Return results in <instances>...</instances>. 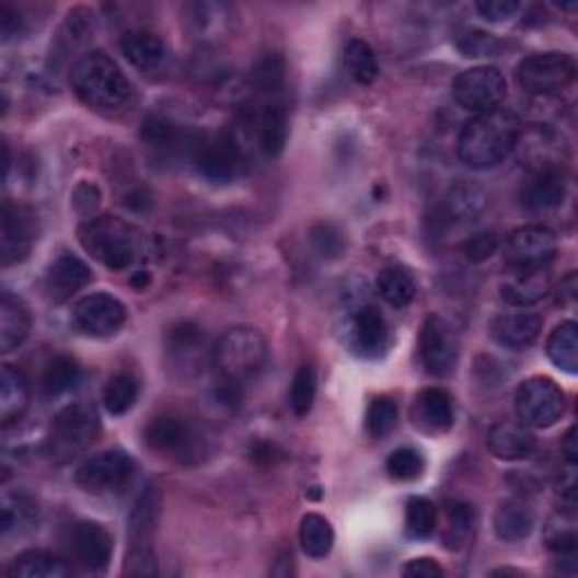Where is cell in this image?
Wrapping results in <instances>:
<instances>
[{"label": "cell", "instance_id": "6da1fadb", "mask_svg": "<svg viewBox=\"0 0 578 578\" xmlns=\"http://www.w3.org/2000/svg\"><path fill=\"white\" fill-rule=\"evenodd\" d=\"M70 86L93 112L123 114L136 100V89L123 68L100 50L86 53L70 72Z\"/></svg>", "mask_w": 578, "mask_h": 578}, {"label": "cell", "instance_id": "7a4b0ae2", "mask_svg": "<svg viewBox=\"0 0 578 578\" xmlns=\"http://www.w3.org/2000/svg\"><path fill=\"white\" fill-rule=\"evenodd\" d=\"M520 131V120L509 108L477 114L461 129L456 144L459 159L475 170L495 167L516 150Z\"/></svg>", "mask_w": 578, "mask_h": 578}, {"label": "cell", "instance_id": "3957f363", "mask_svg": "<svg viewBox=\"0 0 578 578\" xmlns=\"http://www.w3.org/2000/svg\"><path fill=\"white\" fill-rule=\"evenodd\" d=\"M142 439L157 456L178 465H199L212 454V439L204 425L174 412L157 414L144 425Z\"/></svg>", "mask_w": 578, "mask_h": 578}, {"label": "cell", "instance_id": "277c9868", "mask_svg": "<svg viewBox=\"0 0 578 578\" xmlns=\"http://www.w3.org/2000/svg\"><path fill=\"white\" fill-rule=\"evenodd\" d=\"M80 244L106 269L125 271L138 258L140 233L120 217L100 215L80 227Z\"/></svg>", "mask_w": 578, "mask_h": 578}, {"label": "cell", "instance_id": "5b68a950", "mask_svg": "<svg viewBox=\"0 0 578 578\" xmlns=\"http://www.w3.org/2000/svg\"><path fill=\"white\" fill-rule=\"evenodd\" d=\"M269 357L267 339L251 325H235L215 344L212 361L227 382L240 384L256 378Z\"/></svg>", "mask_w": 578, "mask_h": 578}, {"label": "cell", "instance_id": "8992f818", "mask_svg": "<svg viewBox=\"0 0 578 578\" xmlns=\"http://www.w3.org/2000/svg\"><path fill=\"white\" fill-rule=\"evenodd\" d=\"M190 161L212 184H231L246 167V150L238 134H199L190 144Z\"/></svg>", "mask_w": 578, "mask_h": 578}, {"label": "cell", "instance_id": "52a82bcc", "mask_svg": "<svg viewBox=\"0 0 578 578\" xmlns=\"http://www.w3.org/2000/svg\"><path fill=\"white\" fill-rule=\"evenodd\" d=\"M100 434V418L91 405L76 403L61 409L46 434V452L57 463L72 461L86 452Z\"/></svg>", "mask_w": 578, "mask_h": 578}, {"label": "cell", "instance_id": "ba28073f", "mask_svg": "<svg viewBox=\"0 0 578 578\" xmlns=\"http://www.w3.org/2000/svg\"><path fill=\"white\" fill-rule=\"evenodd\" d=\"M165 352L170 371L181 380H190L201 375L208 361H212L215 346H210L201 325L181 321L165 333Z\"/></svg>", "mask_w": 578, "mask_h": 578}, {"label": "cell", "instance_id": "9c48e42d", "mask_svg": "<svg viewBox=\"0 0 578 578\" xmlns=\"http://www.w3.org/2000/svg\"><path fill=\"white\" fill-rule=\"evenodd\" d=\"M565 407V391L552 378H529L516 391V412L527 427L547 429L556 425L563 418Z\"/></svg>", "mask_w": 578, "mask_h": 578}, {"label": "cell", "instance_id": "30bf717a", "mask_svg": "<svg viewBox=\"0 0 578 578\" xmlns=\"http://www.w3.org/2000/svg\"><path fill=\"white\" fill-rule=\"evenodd\" d=\"M518 84L533 95H558L576 80V61L565 53H540L516 68Z\"/></svg>", "mask_w": 578, "mask_h": 578}, {"label": "cell", "instance_id": "8fae6325", "mask_svg": "<svg viewBox=\"0 0 578 578\" xmlns=\"http://www.w3.org/2000/svg\"><path fill=\"white\" fill-rule=\"evenodd\" d=\"M136 473V461L123 450H106L86 459L76 473V484L91 495L123 490Z\"/></svg>", "mask_w": 578, "mask_h": 578}, {"label": "cell", "instance_id": "7c38bea8", "mask_svg": "<svg viewBox=\"0 0 578 578\" xmlns=\"http://www.w3.org/2000/svg\"><path fill=\"white\" fill-rule=\"evenodd\" d=\"M452 95L459 106L473 114H484L499 108L506 97V80L493 66L467 68L452 84Z\"/></svg>", "mask_w": 578, "mask_h": 578}, {"label": "cell", "instance_id": "4fadbf2b", "mask_svg": "<svg viewBox=\"0 0 578 578\" xmlns=\"http://www.w3.org/2000/svg\"><path fill=\"white\" fill-rule=\"evenodd\" d=\"M420 361L427 373L446 378L459 365L456 331L439 314H429L420 328Z\"/></svg>", "mask_w": 578, "mask_h": 578}, {"label": "cell", "instance_id": "5bb4252c", "mask_svg": "<svg viewBox=\"0 0 578 578\" xmlns=\"http://www.w3.org/2000/svg\"><path fill=\"white\" fill-rule=\"evenodd\" d=\"M125 321H127V310L123 301L104 292L84 297L76 305V310H72V325H76V331L93 339L114 337L116 333L123 331Z\"/></svg>", "mask_w": 578, "mask_h": 578}, {"label": "cell", "instance_id": "9a60e30c", "mask_svg": "<svg viewBox=\"0 0 578 578\" xmlns=\"http://www.w3.org/2000/svg\"><path fill=\"white\" fill-rule=\"evenodd\" d=\"M558 240L552 229L542 224H527L516 229L506 240V267H550L556 258Z\"/></svg>", "mask_w": 578, "mask_h": 578}, {"label": "cell", "instance_id": "2e32d148", "mask_svg": "<svg viewBox=\"0 0 578 578\" xmlns=\"http://www.w3.org/2000/svg\"><path fill=\"white\" fill-rule=\"evenodd\" d=\"M36 233L39 229H36L34 212L30 208L12 201L3 204V217H0V261H3V267L23 263L30 256Z\"/></svg>", "mask_w": 578, "mask_h": 578}, {"label": "cell", "instance_id": "e0dca14e", "mask_svg": "<svg viewBox=\"0 0 578 578\" xmlns=\"http://www.w3.org/2000/svg\"><path fill=\"white\" fill-rule=\"evenodd\" d=\"M391 344V331L380 308L357 305L348 321V346L365 359H378Z\"/></svg>", "mask_w": 578, "mask_h": 578}, {"label": "cell", "instance_id": "ac0fdd59", "mask_svg": "<svg viewBox=\"0 0 578 578\" xmlns=\"http://www.w3.org/2000/svg\"><path fill=\"white\" fill-rule=\"evenodd\" d=\"M70 556L86 571H102L114 556V537L102 524L84 520L70 531Z\"/></svg>", "mask_w": 578, "mask_h": 578}, {"label": "cell", "instance_id": "d6986e66", "mask_svg": "<svg viewBox=\"0 0 578 578\" xmlns=\"http://www.w3.org/2000/svg\"><path fill=\"white\" fill-rule=\"evenodd\" d=\"M516 148L520 150V161H524L531 172L565 170V142L545 125H533L524 134L520 131Z\"/></svg>", "mask_w": 578, "mask_h": 578}, {"label": "cell", "instance_id": "ffe728a7", "mask_svg": "<svg viewBox=\"0 0 578 578\" xmlns=\"http://www.w3.org/2000/svg\"><path fill=\"white\" fill-rule=\"evenodd\" d=\"M412 423L425 437H443L454 427V401L441 386L418 391L412 403Z\"/></svg>", "mask_w": 578, "mask_h": 578}, {"label": "cell", "instance_id": "44dd1931", "mask_svg": "<svg viewBox=\"0 0 578 578\" xmlns=\"http://www.w3.org/2000/svg\"><path fill=\"white\" fill-rule=\"evenodd\" d=\"M248 138L265 157H278L287 140V112L282 104L253 106L244 116Z\"/></svg>", "mask_w": 578, "mask_h": 578}, {"label": "cell", "instance_id": "7402d4cb", "mask_svg": "<svg viewBox=\"0 0 578 578\" xmlns=\"http://www.w3.org/2000/svg\"><path fill=\"white\" fill-rule=\"evenodd\" d=\"M499 289L506 303L518 308L535 305L552 289L550 267H506Z\"/></svg>", "mask_w": 578, "mask_h": 578}, {"label": "cell", "instance_id": "603a6c76", "mask_svg": "<svg viewBox=\"0 0 578 578\" xmlns=\"http://www.w3.org/2000/svg\"><path fill=\"white\" fill-rule=\"evenodd\" d=\"M91 280H93V274L89 265L82 258L72 256V253H63V256H59L48 267L46 278H44V289H46V297L53 303H66L76 297L80 289H84Z\"/></svg>", "mask_w": 578, "mask_h": 578}, {"label": "cell", "instance_id": "cb8c5ba5", "mask_svg": "<svg viewBox=\"0 0 578 578\" xmlns=\"http://www.w3.org/2000/svg\"><path fill=\"white\" fill-rule=\"evenodd\" d=\"M537 448L535 434L524 423L501 420L495 423L488 431V450L495 459L501 461H522L529 459Z\"/></svg>", "mask_w": 578, "mask_h": 578}, {"label": "cell", "instance_id": "d4e9b609", "mask_svg": "<svg viewBox=\"0 0 578 578\" xmlns=\"http://www.w3.org/2000/svg\"><path fill=\"white\" fill-rule=\"evenodd\" d=\"M161 506L163 497L157 484H150L138 495L127 520L129 547H152V537L161 518Z\"/></svg>", "mask_w": 578, "mask_h": 578}, {"label": "cell", "instance_id": "484cf974", "mask_svg": "<svg viewBox=\"0 0 578 578\" xmlns=\"http://www.w3.org/2000/svg\"><path fill=\"white\" fill-rule=\"evenodd\" d=\"M120 53L134 68L142 72H159L167 66L170 59L165 42L159 34L148 30L127 32L120 39Z\"/></svg>", "mask_w": 578, "mask_h": 578}, {"label": "cell", "instance_id": "4316f807", "mask_svg": "<svg viewBox=\"0 0 578 578\" xmlns=\"http://www.w3.org/2000/svg\"><path fill=\"white\" fill-rule=\"evenodd\" d=\"M542 331V316L531 310L504 312L493 321V337L497 344L511 350L531 346Z\"/></svg>", "mask_w": 578, "mask_h": 578}, {"label": "cell", "instance_id": "83f0119b", "mask_svg": "<svg viewBox=\"0 0 578 578\" xmlns=\"http://www.w3.org/2000/svg\"><path fill=\"white\" fill-rule=\"evenodd\" d=\"M567 197L565 170L531 172V178L522 186V204L529 210L542 212L558 208Z\"/></svg>", "mask_w": 578, "mask_h": 578}, {"label": "cell", "instance_id": "f1b7e54d", "mask_svg": "<svg viewBox=\"0 0 578 578\" xmlns=\"http://www.w3.org/2000/svg\"><path fill=\"white\" fill-rule=\"evenodd\" d=\"M140 138L157 157L170 159L176 154L190 157V144L195 136H186L184 129H181L176 123H172L170 118L150 116L142 123Z\"/></svg>", "mask_w": 578, "mask_h": 578}, {"label": "cell", "instance_id": "f546056e", "mask_svg": "<svg viewBox=\"0 0 578 578\" xmlns=\"http://www.w3.org/2000/svg\"><path fill=\"white\" fill-rule=\"evenodd\" d=\"M30 405V380L27 375L16 369L5 365L0 371V418L8 427L12 420H19L23 412Z\"/></svg>", "mask_w": 578, "mask_h": 578}, {"label": "cell", "instance_id": "4dcf8cb0", "mask_svg": "<svg viewBox=\"0 0 578 578\" xmlns=\"http://www.w3.org/2000/svg\"><path fill=\"white\" fill-rule=\"evenodd\" d=\"M495 533L504 542H522L524 537L531 535L535 518L531 506H527L520 499H509L501 501L499 509L495 511Z\"/></svg>", "mask_w": 578, "mask_h": 578}, {"label": "cell", "instance_id": "1f68e13d", "mask_svg": "<svg viewBox=\"0 0 578 578\" xmlns=\"http://www.w3.org/2000/svg\"><path fill=\"white\" fill-rule=\"evenodd\" d=\"M30 335V312L12 294L0 299V352L8 355Z\"/></svg>", "mask_w": 578, "mask_h": 578}, {"label": "cell", "instance_id": "d6a6232c", "mask_svg": "<svg viewBox=\"0 0 578 578\" xmlns=\"http://www.w3.org/2000/svg\"><path fill=\"white\" fill-rule=\"evenodd\" d=\"M80 361L70 355H57L48 361L42 373V393L48 401H55V397L76 389L80 384Z\"/></svg>", "mask_w": 578, "mask_h": 578}, {"label": "cell", "instance_id": "836d02e7", "mask_svg": "<svg viewBox=\"0 0 578 578\" xmlns=\"http://www.w3.org/2000/svg\"><path fill=\"white\" fill-rule=\"evenodd\" d=\"M8 574L16 578H63L70 574V567L50 552L27 550L12 560Z\"/></svg>", "mask_w": 578, "mask_h": 578}, {"label": "cell", "instance_id": "e575fe53", "mask_svg": "<svg viewBox=\"0 0 578 578\" xmlns=\"http://www.w3.org/2000/svg\"><path fill=\"white\" fill-rule=\"evenodd\" d=\"M547 355L554 367L574 375L578 371V325L576 321L558 323L547 339Z\"/></svg>", "mask_w": 578, "mask_h": 578}, {"label": "cell", "instance_id": "d590c367", "mask_svg": "<svg viewBox=\"0 0 578 578\" xmlns=\"http://www.w3.org/2000/svg\"><path fill=\"white\" fill-rule=\"evenodd\" d=\"M378 294L393 308H407L418 292L416 278L405 267H386L378 276Z\"/></svg>", "mask_w": 578, "mask_h": 578}, {"label": "cell", "instance_id": "8d00e7d4", "mask_svg": "<svg viewBox=\"0 0 578 578\" xmlns=\"http://www.w3.org/2000/svg\"><path fill=\"white\" fill-rule=\"evenodd\" d=\"M299 540H301V547L303 552L314 558L321 560L328 556L335 547V531L333 524L325 520L319 513H308L301 520V529H299Z\"/></svg>", "mask_w": 578, "mask_h": 578}, {"label": "cell", "instance_id": "74e56055", "mask_svg": "<svg viewBox=\"0 0 578 578\" xmlns=\"http://www.w3.org/2000/svg\"><path fill=\"white\" fill-rule=\"evenodd\" d=\"M477 524V513L475 506L467 501H454L448 509V529L443 533V542L448 550H463L470 540H473Z\"/></svg>", "mask_w": 578, "mask_h": 578}, {"label": "cell", "instance_id": "f35d334b", "mask_svg": "<svg viewBox=\"0 0 578 578\" xmlns=\"http://www.w3.org/2000/svg\"><path fill=\"white\" fill-rule=\"evenodd\" d=\"M344 63L350 78L359 84H373L380 76L375 50L365 39H350L344 48Z\"/></svg>", "mask_w": 578, "mask_h": 578}, {"label": "cell", "instance_id": "ab89813d", "mask_svg": "<svg viewBox=\"0 0 578 578\" xmlns=\"http://www.w3.org/2000/svg\"><path fill=\"white\" fill-rule=\"evenodd\" d=\"M140 384L131 373H118L104 384L102 405L112 416H125L138 401Z\"/></svg>", "mask_w": 578, "mask_h": 578}, {"label": "cell", "instance_id": "60d3db41", "mask_svg": "<svg viewBox=\"0 0 578 578\" xmlns=\"http://www.w3.org/2000/svg\"><path fill=\"white\" fill-rule=\"evenodd\" d=\"M547 547L563 560L576 558V518L574 511H558L547 524Z\"/></svg>", "mask_w": 578, "mask_h": 578}, {"label": "cell", "instance_id": "b9f144b4", "mask_svg": "<svg viewBox=\"0 0 578 578\" xmlns=\"http://www.w3.org/2000/svg\"><path fill=\"white\" fill-rule=\"evenodd\" d=\"M437 506L425 497H412L405 509V533L414 540L429 537L437 529Z\"/></svg>", "mask_w": 578, "mask_h": 578}, {"label": "cell", "instance_id": "7bdbcfd3", "mask_svg": "<svg viewBox=\"0 0 578 578\" xmlns=\"http://www.w3.org/2000/svg\"><path fill=\"white\" fill-rule=\"evenodd\" d=\"M39 520V511H36L34 501H30L25 495H14V497H5L3 501V522H0V531L8 537L14 529L25 531L32 529Z\"/></svg>", "mask_w": 578, "mask_h": 578}, {"label": "cell", "instance_id": "ee69618b", "mask_svg": "<svg viewBox=\"0 0 578 578\" xmlns=\"http://www.w3.org/2000/svg\"><path fill=\"white\" fill-rule=\"evenodd\" d=\"M314 397H316V371L312 365H303L294 373L292 389H289V407H292V412L299 418H305L314 407Z\"/></svg>", "mask_w": 578, "mask_h": 578}, {"label": "cell", "instance_id": "f6af8a7d", "mask_svg": "<svg viewBox=\"0 0 578 578\" xmlns=\"http://www.w3.org/2000/svg\"><path fill=\"white\" fill-rule=\"evenodd\" d=\"M285 84V61L282 57L269 53L251 68V86L258 93H278Z\"/></svg>", "mask_w": 578, "mask_h": 578}, {"label": "cell", "instance_id": "bcb514c9", "mask_svg": "<svg viewBox=\"0 0 578 578\" xmlns=\"http://www.w3.org/2000/svg\"><path fill=\"white\" fill-rule=\"evenodd\" d=\"M397 416H401V409H397L395 401L386 395L373 397L367 409V431L373 439H384L397 425Z\"/></svg>", "mask_w": 578, "mask_h": 578}, {"label": "cell", "instance_id": "7dc6e473", "mask_svg": "<svg viewBox=\"0 0 578 578\" xmlns=\"http://www.w3.org/2000/svg\"><path fill=\"white\" fill-rule=\"evenodd\" d=\"M425 470V459L416 448H397L386 459V473L395 482L418 479Z\"/></svg>", "mask_w": 578, "mask_h": 578}, {"label": "cell", "instance_id": "c3c4849f", "mask_svg": "<svg viewBox=\"0 0 578 578\" xmlns=\"http://www.w3.org/2000/svg\"><path fill=\"white\" fill-rule=\"evenodd\" d=\"M310 240H312V246L314 251L319 253L321 258H339L344 248H346V235L344 231L333 224V222H319L312 227L310 231Z\"/></svg>", "mask_w": 578, "mask_h": 578}, {"label": "cell", "instance_id": "681fc988", "mask_svg": "<svg viewBox=\"0 0 578 578\" xmlns=\"http://www.w3.org/2000/svg\"><path fill=\"white\" fill-rule=\"evenodd\" d=\"M497 248H499V235L493 233V231H482V233L470 235L461 244L463 256L470 263H486V261H490L497 253Z\"/></svg>", "mask_w": 578, "mask_h": 578}, {"label": "cell", "instance_id": "f907efd6", "mask_svg": "<svg viewBox=\"0 0 578 578\" xmlns=\"http://www.w3.org/2000/svg\"><path fill=\"white\" fill-rule=\"evenodd\" d=\"M456 46L465 57H497L501 50V44L486 32H467L456 42Z\"/></svg>", "mask_w": 578, "mask_h": 578}, {"label": "cell", "instance_id": "816d5d0a", "mask_svg": "<svg viewBox=\"0 0 578 578\" xmlns=\"http://www.w3.org/2000/svg\"><path fill=\"white\" fill-rule=\"evenodd\" d=\"M123 571L127 576H134V578L157 576L159 567H157V556H154L152 547H129V554L125 556Z\"/></svg>", "mask_w": 578, "mask_h": 578}, {"label": "cell", "instance_id": "f5cc1de1", "mask_svg": "<svg viewBox=\"0 0 578 578\" xmlns=\"http://www.w3.org/2000/svg\"><path fill=\"white\" fill-rule=\"evenodd\" d=\"M479 16L490 23H504L511 21L520 12L518 0H479L475 5Z\"/></svg>", "mask_w": 578, "mask_h": 578}, {"label": "cell", "instance_id": "db71d44e", "mask_svg": "<svg viewBox=\"0 0 578 578\" xmlns=\"http://www.w3.org/2000/svg\"><path fill=\"white\" fill-rule=\"evenodd\" d=\"M405 576H423V578H439L443 576V567L437 563V560H431V558H414L405 565L403 569Z\"/></svg>", "mask_w": 578, "mask_h": 578}, {"label": "cell", "instance_id": "11a10c76", "mask_svg": "<svg viewBox=\"0 0 578 578\" xmlns=\"http://www.w3.org/2000/svg\"><path fill=\"white\" fill-rule=\"evenodd\" d=\"M97 201H100V193L95 186H89V184H86V197H82L78 190H76V197H72V204H76L80 212H91L97 206Z\"/></svg>", "mask_w": 578, "mask_h": 578}, {"label": "cell", "instance_id": "9f6ffc18", "mask_svg": "<svg viewBox=\"0 0 578 578\" xmlns=\"http://www.w3.org/2000/svg\"><path fill=\"white\" fill-rule=\"evenodd\" d=\"M0 16H3V21H0V23H3V36H5V42H8V39H12L14 34H19L21 19H16V14L10 8H3V14H0Z\"/></svg>", "mask_w": 578, "mask_h": 578}, {"label": "cell", "instance_id": "6f0895ef", "mask_svg": "<svg viewBox=\"0 0 578 578\" xmlns=\"http://www.w3.org/2000/svg\"><path fill=\"white\" fill-rule=\"evenodd\" d=\"M251 452H253V459H256L258 463L261 461L263 463H274V459H276V448L271 443H258Z\"/></svg>", "mask_w": 578, "mask_h": 578}, {"label": "cell", "instance_id": "680465c9", "mask_svg": "<svg viewBox=\"0 0 578 578\" xmlns=\"http://www.w3.org/2000/svg\"><path fill=\"white\" fill-rule=\"evenodd\" d=\"M563 450H565V459H567V463H576V452H578V448H576V429H574V427L567 431L565 443H563Z\"/></svg>", "mask_w": 578, "mask_h": 578}, {"label": "cell", "instance_id": "91938a15", "mask_svg": "<svg viewBox=\"0 0 578 578\" xmlns=\"http://www.w3.org/2000/svg\"><path fill=\"white\" fill-rule=\"evenodd\" d=\"M134 287H138V289H144V285H148L150 282V278L148 276H144V271H140L138 276H134Z\"/></svg>", "mask_w": 578, "mask_h": 578}]
</instances>
